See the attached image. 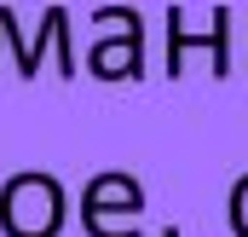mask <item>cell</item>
Wrapping results in <instances>:
<instances>
[{
  "mask_svg": "<svg viewBox=\"0 0 248 237\" xmlns=\"http://www.w3.org/2000/svg\"><path fill=\"white\" fill-rule=\"evenodd\" d=\"M69 220L63 179L46 168H17L0 185V237H58Z\"/></svg>",
  "mask_w": 248,
  "mask_h": 237,
  "instance_id": "1",
  "label": "cell"
},
{
  "mask_svg": "<svg viewBox=\"0 0 248 237\" xmlns=\"http://www.w3.org/2000/svg\"><path fill=\"white\" fill-rule=\"evenodd\" d=\"M81 226H87V237H144V185L127 168H110V174L87 179Z\"/></svg>",
  "mask_w": 248,
  "mask_h": 237,
  "instance_id": "2",
  "label": "cell"
},
{
  "mask_svg": "<svg viewBox=\"0 0 248 237\" xmlns=\"http://www.w3.org/2000/svg\"><path fill=\"white\" fill-rule=\"evenodd\" d=\"M12 47V58H17V75L23 81H35L41 75V58L58 47V75H75V52H69V12L63 6H46L41 12V35L35 41H23L17 35V12L12 6H0V52Z\"/></svg>",
  "mask_w": 248,
  "mask_h": 237,
  "instance_id": "3",
  "label": "cell"
},
{
  "mask_svg": "<svg viewBox=\"0 0 248 237\" xmlns=\"http://www.w3.org/2000/svg\"><path fill=\"white\" fill-rule=\"evenodd\" d=\"M190 52H208V64H214L219 81L231 75V6H214L208 29H190L185 12L168 6V81L185 75V58H190Z\"/></svg>",
  "mask_w": 248,
  "mask_h": 237,
  "instance_id": "4",
  "label": "cell"
},
{
  "mask_svg": "<svg viewBox=\"0 0 248 237\" xmlns=\"http://www.w3.org/2000/svg\"><path fill=\"white\" fill-rule=\"evenodd\" d=\"M87 75H98V81H139L144 75V35H98L87 47Z\"/></svg>",
  "mask_w": 248,
  "mask_h": 237,
  "instance_id": "5",
  "label": "cell"
},
{
  "mask_svg": "<svg viewBox=\"0 0 248 237\" xmlns=\"http://www.w3.org/2000/svg\"><path fill=\"white\" fill-rule=\"evenodd\" d=\"M93 29L98 35H144V17L133 6H98L93 12Z\"/></svg>",
  "mask_w": 248,
  "mask_h": 237,
  "instance_id": "6",
  "label": "cell"
},
{
  "mask_svg": "<svg viewBox=\"0 0 248 237\" xmlns=\"http://www.w3.org/2000/svg\"><path fill=\"white\" fill-rule=\"evenodd\" d=\"M225 214H231V237H248V174L231 185V203H225Z\"/></svg>",
  "mask_w": 248,
  "mask_h": 237,
  "instance_id": "7",
  "label": "cell"
},
{
  "mask_svg": "<svg viewBox=\"0 0 248 237\" xmlns=\"http://www.w3.org/2000/svg\"><path fill=\"white\" fill-rule=\"evenodd\" d=\"M156 237H179V226H162V232H156Z\"/></svg>",
  "mask_w": 248,
  "mask_h": 237,
  "instance_id": "8",
  "label": "cell"
},
{
  "mask_svg": "<svg viewBox=\"0 0 248 237\" xmlns=\"http://www.w3.org/2000/svg\"><path fill=\"white\" fill-rule=\"evenodd\" d=\"M243 23H248V17H243ZM243 47H248V29H243Z\"/></svg>",
  "mask_w": 248,
  "mask_h": 237,
  "instance_id": "9",
  "label": "cell"
}]
</instances>
